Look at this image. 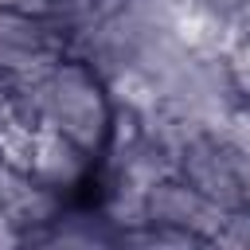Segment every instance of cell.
<instances>
[{
  "instance_id": "5",
  "label": "cell",
  "mask_w": 250,
  "mask_h": 250,
  "mask_svg": "<svg viewBox=\"0 0 250 250\" xmlns=\"http://www.w3.org/2000/svg\"><path fill=\"white\" fill-rule=\"evenodd\" d=\"M90 152H82L66 133H59L55 125H39L35 129V148H31V176L51 184L55 191H66L70 184H78L90 168Z\"/></svg>"
},
{
  "instance_id": "7",
  "label": "cell",
  "mask_w": 250,
  "mask_h": 250,
  "mask_svg": "<svg viewBox=\"0 0 250 250\" xmlns=\"http://www.w3.org/2000/svg\"><path fill=\"white\" fill-rule=\"evenodd\" d=\"M0 8H20V0H0Z\"/></svg>"
},
{
  "instance_id": "3",
  "label": "cell",
  "mask_w": 250,
  "mask_h": 250,
  "mask_svg": "<svg viewBox=\"0 0 250 250\" xmlns=\"http://www.w3.org/2000/svg\"><path fill=\"white\" fill-rule=\"evenodd\" d=\"M0 215L20 230L23 242H39L43 230L62 215V199L51 184L35 180L27 168L0 164Z\"/></svg>"
},
{
  "instance_id": "1",
  "label": "cell",
  "mask_w": 250,
  "mask_h": 250,
  "mask_svg": "<svg viewBox=\"0 0 250 250\" xmlns=\"http://www.w3.org/2000/svg\"><path fill=\"white\" fill-rule=\"evenodd\" d=\"M39 102H43V125L66 133L82 152L94 156L105 145L113 117L105 90L86 62H55L47 74H39Z\"/></svg>"
},
{
  "instance_id": "2",
  "label": "cell",
  "mask_w": 250,
  "mask_h": 250,
  "mask_svg": "<svg viewBox=\"0 0 250 250\" xmlns=\"http://www.w3.org/2000/svg\"><path fill=\"white\" fill-rule=\"evenodd\" d=\"M55 27L23 8H0V78L43 74L59 62Z\"/></svg>"
},
{
  "instance_id": "4",
  "label": "cell",
  "mask_w": 250,
  "mask_h": 250,
  "mask_svg": "<svg viewBox=\"0 0 250 250\" xmlns=\"http://www.w3.org/2000/svg\"><path fill=\"white\" fill-rule=\"evenodd\" d=\"M223 207L203 199L191 184H184L180 176H168L160 184H152L145 191V223H160V227H176V230H191L195 238L211 242V234L223 223Z\"/></svg>"
},
{
  "instance_id": "6",
  "label": "cell",
  "mask_w": 250,
  "mask_h": 250,
  "mask_svg": "<svg viewBox=\"0 0 250 250\" xmlns=\"http://www.w3.org/2000/svg\"><path fill=\"white\" fill-rule=\"evenodd\" d=\"M234 176H238L242 199L250 203V152H238V148H234Z\"/></svg>"
}]
</instances>
